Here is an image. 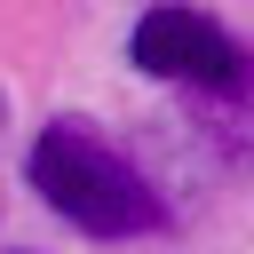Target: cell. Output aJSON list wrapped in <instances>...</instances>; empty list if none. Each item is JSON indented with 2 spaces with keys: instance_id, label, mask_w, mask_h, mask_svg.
<instances>
[{
  "instance_id": "1",
  "label": "cell",
  "mask_w": 254,
  "mask_h": 254,
  "mask_svg": "<svg viewBox=\"0 0 254 254\" xmlns=\"http://www.w3.org/2000/svg\"><path fill=\"white\" fill-rule=\"evenodd\" d=\"M24 175H32V190H40L71 230H87V238H151V230H167L159 190H151L103 135H87L79 119L40 127Z\"/></svg>"
},
{
  "instance_id": "2",
  "label": "cell",
  "mask_w": 254,
  "mask_h": 254,
  "mask_svg": "<svg viewBox=\"0 0 254 254\" xmlns=\"http://www.w3.org/2000/svg\"><path fill=\"white\" fill-rule=\"evenodd\" d=\"M127 56H135V71H151V79H183V87H214V95L246 79V48H238L214 16L175 8V0H159V8L135 16Z\"/></svg>"
}]
</instances>
